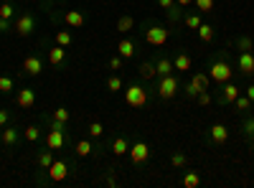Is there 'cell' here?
<instances>
[{"mask_svg": "<svg viewBox=\"0 0 254 188\" xmlns=\"http://www.w3.org/2000/svg\"><path fill=\"white\" fill-rule=\"evenodd\" d=\"M0 18L13 20V18H15V5H13V3H3V5H0Z\"/></svg>", "mask_w": 254, "mask_h": 188, "instance_id": "8d00e7d4", "label": "cell"}, {"mask_svg": "<svg viewBox=\"0 0 254 188\" xmlns=\"http://www.w3.org/2000/svg\"><path fill=\"white\" fill-rule=\"evenodd\" d=\"M36 26H38L36 13H23V15H18V18L13 20V33L20 36V38H26V36H33Z\"/></svg>", "mask_w": 254, "mask_h": 188, "instance_id": "8992f818", "label": "cell"}, {"mask_svg": "<svg viewBox=\"0 0 254 188\" xmlns=\"http://www.w3.org/2000/svg\"><path fill=\"white\" fill-rule=\"evenodd\" d=\"M193 66V61H190V56L186 54V51H178L176 56H173V69L176 71H183V74H188V69Z\"/></svg>", "mask_w": 254, "mask_h": 188, "instance_id": "d6986e66", "label": "cell"}, {"mask_svg": "<svg viewBox=\"0 0 254 188\" xmlns=\"http://www.w3.org/2000/svg\"><path fill=\"white\" fill-rule=\"evenodd\" d=\"M252 51H254V49H252Z\"/></svg>", "mask_w": 254, "mask_h": 188, "instance_id": "f5cc1de1", "label": "cell"}, {"mask_svg": "<svg viewBox=\"0 0 254 188\" xmlns=\"http://www.w3.org/2000/svg\"><path fill=\"white\" fill-rule=\"evenodd\" d=\"M242 94V89L234 84V81H226V84H221V94H219V104H234V99Z\"/></svg>", "mask_w": 254, "mask_h": 188, "instance_id": "4fadbf2b", "label": "cell"}, {"mask_svg": "<svg viewBox=\"0 0 254 188\" xmlns=\"http://www.w3.org/2000/svg\"><path fill=\"white\" fill-rule=\"evenodd\" d=\"M15 104H18L20 110H31L33 104H36V92H33L31 87L18 89V94H15Z\"/></svg>", "mask_w": 254, "mask_h": 188, "instance_id": "9a60e30c", "label": "cell"}, {"mask_svg": "<svg viewBox=\"0 0 254 188\" xmlns=\"http://www.w3.org/2000/svg\"><path fill=\"white\" fill-rule=\"evenodd\" d=\"M135 28V18L132 15H120L117 18V23H115V31L117 33H130Z\"/></svg>", "mask_w": 254, "mask_h": 188, "instance_id": "484cf974", "label": "cell"}, {"mask_svg": "<svg viewBox=\"0 0 254 188\" xmlns=\"http://www.w3.org/2000/svg\"><path fill=\"white\" fill-rule=\"evenodd\" d=\"M208 71V79L214 81V84H226V81H231L234 79V69H231V61H229V54L226 51H221V54H216L214 59L208 61V66H206Z\"/></svg>", "mask_w": 254, "mask_h": 188, "instance_id": "6da1fadb", "label": "cell"}, {"mask_svg": "<svg viewBox=\"0 0 254 188\" xmlns=\"http://www.w3.org/2000/svg\"><path fill=\"white\" fill-rule=\"evenodd\" d=\"M8 122H10V112L8 110H0V127H5Z\"/></svg>", "mask_w": 254, "mask_h": 188, "instance_id": "bcb514c9", "label": "cell"}, {"mask_svg": "<svg viewBox=\"0 0 254 188\" xmlns=\"http://www.w3.org/2000/svg\"><path fill=\"white\" fill-rule=\"evenodd\" d=\"M181 92V81L176 74H168V76H158V84H155V94L160 99H173L176 94Z\"/></svg>", "mask_w": 254, "mask_h": 188, "instance_id": "5b68a950", "label": "cell"}, {"mask_svg": "<svg viewBox=\"0 0 254 188\" xmlns=\"http://www.w3.org/2000/svg\"><path fill=\"white\" fill-rule=\"evenodd\" d=\"M176 5H178V8H183V10H186V8H188V5H193V0H176Z\"/></svg>", "mask_w": 254, "mask_h": 188, "instance_id": "7dc6e473", "label": "cell"}, {"mask_svg": "<svg viewBox=\"0 0 254 188\" xmlns=\"http://www.w3.org/2000/svg\"><path fill=\"white\" fill-rule=\"evenodd\" d=\"M196 102L201 104V107H208V104H211V102H214V94H211L208 89H203V92H201V94L196 97Z\"/></svg>", "mask_w": 254, "mask_h": 188, "instance_id": "b9f144b4", "label": "cell"}, {"mask_svg": "<svg viewBox=\"0 0 254 188\" xmlns=\"http://www.w3.org/2000/svg\"><path fill=\"white\" fill-rule=\"evenodd\" d=\"M183 186H186V188H198V186H201V176H198L196 171H188V173L183 176Z\"/></svg>", "mask_w": 254, "mask_h": 188, "instance_id": "1f68e13d", "label": "cell"}, {"mask_svg": "<svg viewBox=\"0 0 254 188\" xmlns=\"http://www.w3.org/2000/svg\"><path fill=\"white\" fill-rule=\"evenodd\" d=\"M46 176H49L51 183L66 181V176H69V163H66V160H54V163H51V168L46 171Z\"/></svg>", "mask_w": 254, "mask_h": 188, "instance_id": "30bf717a", "label": "cell"}, {"mask_svg": "<svg viewBox=\"0 0 254 188\" xmlns=\"http://www.w3.org/2000/svg\"><path fill=\"white\" fill-rule=\"evenodd\" d=\"M171 165H173V168H188V155L186 153H173L171 155Z\"/></svg>", "mask_w": 254, "mask_h": 188, "instance_id": "d6a6232c", "label": "cell"}, {"mask_svg": "<svg viewBox=\"0 0 254 188\" xmlns=\"http://www.w3.org/2000/svg\"><path fill=\"white\" fill-rule=\"evenodd\" d=\"M104 87H107V92H110V94H117V92H122V89H125V81H122V76L115 71V74H110V76H107Z\"/></svg>", "mask_w": 254, "mask_h": 188, "instance_id": "cb8c5ba5", "label": "cell"}, {"mask_svg": "<svg viewBox=\"0 0 254 188\" xmlns=\"http://www.w3.org/2000/svg\"><path fill=\"white\" fill-rule=\"evenodd\" d=\"M155 71L158 76H168V74H173V59H168V56H158L155 59Z\"/></svg>", "mask_w": 254, "mask_h": 188, "instance_id": "44dd1931", "label": "cell"}, {"mask_svg": "<svg viewBox=\"0 0 254 188\" xmlns=\"http://www.w3.org/2000/svg\"><path fill=\"white\" fill-rule=\"evenodd\" d=\"M54 44H59V46H64V49H69V46L74 44L71 31H69V28H66V31H64V28H61V31H56V33H54Z\"/></svg>", "mask_w": 254, "mask_h": 188, "instance_id": "4316f807", "label": "cell"}, {"mask_svg": "<svg viewBox=\"0 0 254 188\" xmlns=\"http://www.w3.org/2000/svg\"><path fill=\"white\" fill-rule=\"evenodd\" d=\"M10 31H13V20L0 18V33H10Z\"/></svg>", "mask_w": 254, "mask_h": 188, "instance_id": "f6af8a7d", "label": "cell"}, {"mask_svg": "<svg viewBox=\"0 0 254 188\" xmlns=\"http://www.w3.org/2000/svg\"><path fill=\"white\" fill-rule=\"evenodd\" d=\"M142 38L145 44H150L155 49H163L171 38V26H163V23H155V20H145L142 26Z\"/></svg>", "mask_w": 254, "mask_h": 188, "instance_id": "7a4b0ae2", "label": "cell"}, {"mask_svg": "<svg viewBox=\"0 0 254 188\" xmlns=\"http://www.w3.org/2000/svg\"><path fill=\"white\" fill-rule=\"evenodd\" d=\"M183 92H186V97H190V99H196V97L201 94V92H198V89H196L193 84H190V81H188V84L183 87Z\"/></svg>", "mask_w": 254, "mask_h": 188, "instance_id": "7bdbcfd3", "label": "cell"}, {"mask_svg": "<svg viewBox=\"0 0 254 188\" xmlns=\"http://www.w3.org/2000/svg\"><path fill=\"white\" fill-rule=\"evenodd\" d=\"M130 160H132V165L147 163V160H150V145H147L145 140H135L130 145Z\"/></svg>", "mask_w": 254, "mask_h": 188, "instance_id": "ba28073f", "label": "cell"}, {"mask_svg": "<svg viewBox=\"0 0 254 188\" xmlns=\"http://www.w3.org/2000/svg\"><path fill=\"white\" fill-rule=\"evenodd\" d=\"M137 74L142 81H153L158 79V71H155V61H142V64L137 66Z\"/></svg>", "mask_w": 254, "mask_h": 188, "instance_id": "ffe728a7", "label": "cell"}, {"mask_svg": "<svg viewBox=\"0 0 254 188\" xmlns=\"http://www.w3.org/2000/svg\"><path fill=\"white\" fill-rule=\"evenodd\" d=\"M208 140H211V145L229 142V127H226V125H221V122L211 125V127H208Z\"/></svg>", "mask_w": 254, "mask_h": 188, "instance_id": "7c38bea8", "label": "cell"}, {"mask_svg": "<svg viewBox=\"0 0 254 188\" xmlns=\"http://www.w3.org/2000/svg\"><path fill=\"white\" fill-rule=\"evenodd\" d=\"M46 59H49V64H51L54 69H64V66H66V49L59 46V44H54V46L46 51Z\"/></svg>", "mask_w": 254, "mask_h": 188, "instance_id": "8fae6325", "label": "cell"}, {"mask_svg": "<svg viewBox=\"0 0 254 188\" xmlns=\"http://www.w3.org/2000/svg\"><path fill=\"white\" fill-rule=\"evenodd\" d=\"M249 148H252V150H254V135H252V137H249Z\"/></svg>", "mask_w": 254, "mask_h": 188, "instance_id": "f907efd6", "label": "cell"}, {"mask_svg": "<svg viewBox=\"0 0 254 188\" xmlns=\"http://www.w3.org/2000/svg\"><path fill=\"white\" fill-rule=\"evenodd\" d=\"M104 183H107L110 188H115V186H117V178H115V176H107V178H104Z\"/></svg>", "mask_w": 254, "mask_h": 188, "instance_id": "c3c4849f", "label": "cell"}, {"mask_svg": "<svg viewBox=\"0 0 254 188\" xmlns=\"http://www.w3.org/2000/svg\"><path fill=\"white\" fill-rule=\"evenodd\" d=\"M41 71H44V59H41V54H28L23 59V64H20V74L23 76H38Z\"/></svg>", "mask_w": 254, "mask_h": 188, "instance_id": "52a82bcc", "label": "cell"}, {"mask_svg": "<svg viewBox=\"0 0 254 188\" xmlns=\"http://www.w3.org/2000/svg\"><path fill=\"white\" fill-rule=\"evenodd\" d=\"M51 20H59L66 28H84L87 26V13L71 8V10H51Z\"/></svg>", "mask_w": 254, "mask_h": 188, "instance_id": "277c9868", "label": "cell"}, {"mask_svg": "<svg viewBox=\"0 0 254 188\" xmlns=\"http://www.w3.org/2000/svg\"><path fill=\"white\" fill-rule=\"evenodd\" d=\"M23 137H26V142H38V137H41V130L36 127V125H28V127H26V132H23Z\"/></svg>", "mask_w": 254, "mask_h": 188, "instance_id": "e575fe53", "label": "cell"}, {"mask_svg": "<svg viewBox=\"0 0 254 188\" xmlns=\"http://www.w3.org/2000/svg\"><path fill=\"white\" fill-rule=\"evenodd\" d=\"M242 130H244V137L249 140V137L254 135V117H244V122H242Z\"/></svg>", "mask_w": 254, "mask_h": 188, "instance_id": "f35d334b", "label": "cell"}, {"mask_svg": "<svg viewBox=\"0 0 254 188\" xmlns=\"http://www.w3.org/2000/svg\"><path fill=\"white\" fill-rule=\"evenodd\" d=\"M193 5L201 13H211V10H214V0H193Z\"/></svg>", "mask_w": 254, "mask_h": 188, "instance_id": "ab89813d", "label": "cell"}, {"mask_svg": "<svg viewBox=\"0 0 254 188\" xmlns=\"http://www.w3.org/2000/svg\"><path fill=\"white\" fill-rule=\"evenodd\" d=\"M0 130H3V127H0Z\"/></svg>", "mask_w": 254, "mask_h": 188, "instance_id": "816d5d0a", "label": "cell"}, {"mask_svg": "<svg viewBox=\"0 0 254 188\" xmlns=\"http://www.w3.org/2000/svg\"><path fill=\"white\" fill-rule=\"evenodd\" d=\"M183 23H186V28H188V31H196V28L203 23V20H201V15H198V13H188V10H186V13H183Z\"/></svg>", "mask_w": 254, "mask_h": 188, "instance_id": "f546056e", "label": "cell"}, {"mask_svg": "<svg viewBox=\"0 0 254 188\" xmlns=\"http://www.w3.org/2000/svg\"><path fill=\"white\" fill-rule=\"evenodd\" d=\"M155 3H158V8H163L165 13L171 10V8H176V0H155Z\"/></svg>", "mask_w": 254, "mask_h": 188, "instance_id": "ee69618b", "label": "cell"}, {"mask_svg": "<svg viewBox=\"0 0 254 188\" xmlns=\"http://www.w3.org/2000/svg\"><path fill=\"white\" fill-rule=\"evenodd\" d=\"M15 89V81H13V76H0V92H3V94H10Z\"/></svg>", "mask_w": 254, "mask_h": 188, "instance_id": "836d02e7", "label": "cell"}, {"mask_svg": "<svg viewBox=\"0 0 254 188\" xmlns=\"http://www.w3.org/2000/svg\"><path fill=\"white\" fill-rule=\"evenodd\" d=\"M196 33H198V38L203 41V44H211V41H214V36H216L214 26H208V23H201V26L196 28Z\"/></svg>", "mask_w": 254, "mask_h": 188, "instance_id": "83f0119b", "label": "cell"}, {"mask_svg": "<svg viewBox=\"0 0 254 188\" xmlns=\"http://www.w3.org/2000/svg\"><path fill=\"white\" fill-rule=\"evenodd\" d=\"M231 107H234V112H239V115H247V112L254 107V102H252L247 94H239V97L234 99V104H231Z\"/></svg>", "mask_w": 254, "mask_h": 188, "instance_id": "d4e9b609", "label": "cell"}, {"mask_svg": "<svg viewBox=\"0 0 254 188\" xmlns=\"http://www.w3.org/2000/svg\"><path fill=\"white\" fill-rule=\"evenodd\" d=\"M110 150H112L115 155H125V153H130V140H127L125 135H117V137L112 140V145H110Z\"/></svg>", "mask_w": 254, "mask_h": 188, "instance_id": "7402d4cb", "label": "cell"}, {"mask_svg": "<svg viewBox=\"0 0 254 188\" xmlns=\"http://www.w3.org/2000/svg\"><path fill=\"white\" fill-rule=\"evenodd\" d=\"M54 160H56V158H54V150H51V148H44V150L36 155V163H38V168H41V171H49Z\"/></svg>", "mask_w": 254, "mask_h": 188, "instance_id": "603a6c76", "label": "cell"}, {"mask_svg": "<svg viewBox=\"0 0 254 188\" xmlns=\"http://www.w3.org/2000/svg\"><path fill=\"white\" fill-rule=\"evenodd\" d=\"M0 142H3V148H15L20 142V130L13 127V125H5V127L0 130Z\"/></svg>", "mask_w": 254, "mask_h": 188, "instance_id": "5bb4252c", "label": "cell"}, {"mask_svg": "<svg viewBox=\"0 0 254 188\" xmlns=\"http://www.w3.org/2000/svg\"><path fill=\"white\" fill-rule=\"evenodd\" d=\"M237 49H239V51H252V49H254V41H252L249 36H239V38H237Z\"/></svg>", "mask_w": 254, "mask_h": 188, "instance_id": "74e56055", "label": "cell"}, {"mask_svg": "<svg viewBox=\"0 0 254 188\" xmlns=\"http://www.w3.org/2000/svg\"><path fill=\"white\" fill-rule=\"evenodd\" d=\"M237 66H239V71H242L244 76H252V74H254V54H252V51H239Z\"/></svg>", "mask_w": 254, "mask_h": 188, "instance_id": "2e32d148", "label": "cell"}, {"mask_svg": "<svg viewBox=\"0 0 254 188\" xmlns=\"http://www.w3.org/2000/svg\"><path fill=\"white\" fill-rule=\"evenodd\" d=\"M190 84H193L198 92H203V89H208L211 79H208V74H201V71H196L193 76H190Z\"/></svg>", "mask_w": 254, "mask_h": 188, "instance_id": "f1b7e54d", "label": "cell"}, {"mask_svg": "<svg viewBox=\"0 0 254 188\" xmlns=\"http://www.w3.org/2000/svg\"><path fill=\"white\" fill-rule=\"evenodd\" d=\"M87 135H89L92 140H99V137L104 135V125H102L99 120H92V122L87 125Z\"/></svg>", "mask_w": 254, "mask_h": 188, "instance_id": "4dcf8cb0", "label": "cell"}, {"mask_svg": "<svg viewBox=\"0 0 254 188\" xmlns=\"http://www.w3.org/2000/svg\"><path fill=\"white\" fill-rule=\"evenodd\" d=\"M247 97L254 102V84H249V89H247Z\"/></svg>", "mask_w": 254, "mask_h": 188, "instance_id": "681fc988", "label": "cell"}, {"mask_svg": "<svg viewBox=\"0 0 254 188\" xmlns=\"http://www.w3.org/2000/svg\"><path fill=\"white\" fill-rule=\"evenodd\" d=\"M117 54L125 59V61H130L135 54H137V46H135V41H130V38H122V41H117Z\"/></svg>", "mask_w": 254, "mask_h": 188, "instance_id": "e0dca14e", "label": "cell"}, {"mask_svg": "<svg viewBox=\"0 0 254 188\" xmlns=\"http://www.w3.org/2000/svg\"><path fill=\"white\" fill-rule=\"evenodd\" d=\"M66 145H69V132L66 130H49L46 132V148H51L54 153L64 150Z\"/></svg>", "mask_w": 254, "mask_h": 188, "instance_id": "9c48e42d", "label": "cell"}, {"mask_svg": "<svg viewBox=\"0 0 254 188\" xmlns=\"http://www.w3.org/2000/svg\"><path fill=\"white\" fill-rule=\"evenodd\" d=\"M94 150H97V148H94L92 137H89V140L84 137V140H76V142H74V153H76L79 158H92V155H94Z\"/></svg>", "mask_w": 254, "mask_h": 188, "instance_id": "ac0fdd59", "label": "cell"}, {"mask_svg": "<svg viewBox=\"0 0 254 188\" xmlns=\"http://www.w3.org/2000/svg\"><path fill=\"white\" fill-rule=\"evenodd\" d=\"M150 99H153V92L147 87H142V84H127L125 87V104H127V107L142 110V107L150 104Z\"/></svg>", "mask_w": 254, "mask_h": 188, "instance_id": "3957f363", "label": "cell"}, {"mask_svg": "<svg viewBox=\"0 0 254 188\" xmlns=\"http://www.w3.org/2000/svg\"><path fill=\"white\" fill-rule=\"evenodd\" d=\"M51 117L59 120V122H69V120H71V112H69L66 107H56V110L51 112Z\"/></svg>", "mask_w": 254, "mask_h": 188, "instance_id": "d590c367", "label": "cell"}, {"mask_svg": "<svg viewBox=\"0 0 254 188\" xmlns=\"http://www.w3.org/2000/svg\"><path fill=\"white\" fill-rule=\"evenodd\" d=\"M107 66H110V71H120V69L125 66V59L117 54V56H112V59L107 61Z\"/></svg>", "mask_w": 254, "mask_h": 188, "instance_id": "60d3db41", "label": "cell"}]
</instances>
